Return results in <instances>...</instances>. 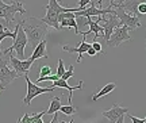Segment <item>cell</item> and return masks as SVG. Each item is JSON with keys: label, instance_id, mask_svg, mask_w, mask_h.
I'll list each match as a JSON object with an SVG mask.
<instances>
[{"label": "cell", "instance_id": "cell-24", "mask_svg": "<svg viewBox=\"0 0 146 123\" xmlns=\"http://www.w3.org/2000/svg\"><path fill=\"white\" fill-rule=\"evenodd\" d=\"M73 70H74V66H73V65H70L68 70H65V73L61 76V78H62V80H68V78L73 77V74H74V72H73Z\"/></svg>", "mask_w": 146, "mask_h": 123}, {"label": "cell", "instance_id": "cell-22", "mask_svg": "<svg viewBox=\"0 0 146 123\" xmlns=\"http://www.w3.org/2000/svg\"><path fill=\"white\" fill-rule=\"evenodd\" d=\"M60 78V76H58L57 73H52V74H47V76H42L39 77L38 80H36L35 82H42V81H56V80H58Z\"/></svg>", "mask_w": 146, "mask_h": 123}, {"label": "cell", "instance_id": "cell-7", "mask_svg": "<svg viewBox=\"0 0 146 123\" xmlns=\"http://www.w3.org/2000/svg\"><path fill=\"white\" fill-rule=\"evenodd\" d=\"M19 77V74L14 70V69H11L8 66V64L5 60H0V89L1 91H4L5 88L10 85L11 82L16 80Z\"/></svg>", "mask_w": 146, "mask_h": 123}, {"label": "cell", "instance_id": "cell-12", "mask_svg": "<svg viewBox=\"0 0 146 123\" xmlns=\"http://www.w3.org/2000/svg\"><path fill=\"white\" fill-rule=\"evenodd\" d=\"M102 22H104V25H103V30H104V33H103V37H104L106 42L110 39V37H111V34L114 33V30L118 27V26H120L122 23H120V21L118 19V16L115 15V14H110V16H106L103 15V19H102Z\"/></svg>", "mask_w": 146, "mask_h": 123}, {"label": "cell", "instance_id": "cell-8", "mask_svg": "<svg viewBox=\"0 0 146 123\" xmlns=\"http://www.w3.org/2000/svg\"><path fill=\"white\" fill-rule=\"evenodd\" d=\"M114 14L118 16V19L120 21L122 25H126L127 27H130V30H135L138 27H141V21H139V16L137 15H131L129 12H126L120 5H118L116 8H114Z\"/></svg>", "mask_w": 146, "mask_h": 123}, {"label": "cell", "instance_id": "cell-16", "mask_svg": "<svg viewBox=\"0 0 146 123\" xmlns=\"http://www.w3.org/2000/svg\"><path fill=\"white\" fill-rule=\"evenodd\" d=\"M47 57L49 56H47V51H46V39H43V41H41L34 47V51H33L30 60L36 61V60H39V58H47Z\"/></svg>", "mask_w": 146, "mask_h": 123}, {"label": "cell", "instance_id": "cell-23", "mask_svg": "<svg viewBox=\"0 0 146 123\" xmlns=\"http://www.w3.org/2000/svg\"><path fill=\"white\" fill-rule=\"evenodd\" d=\"M91 3H92V0H80V1H78V7L72 8V12H77V11H80V10L87 8V5H89Z\"/></svg>", "mask_w": 146, "mask_h": 123}, {"label": "cell", "instance_id": "cell-1", "mask_svg": "<svg viewBox=\"0 0 146 123\" xmlns=\"http://www.w3.org/2000/svg\"><path fill=\"white\" fill-rule=\"evenodd\" d=\"M21 25L23 27V30L26 33L27 39L30 46L34 47L39 43L41 41H43L47 35V31H49V26L46 23H43L41 19H38L35 16L31 18H23L21 21Z\"/></svg>", "mask_w": 146, "mask_h": 123}, {"label": "cell", "instance_id": "cell-4", "mask_svg": "<svg viewBox=\"0 0 146 123\" xmlns=\"http://www.w3.org/2000/svg\"><path fill=\"white\" fill-rule=\"evenodd\" d=\"M19 12L21 15L26 14V8L23 7L22 1H15V0H11V4H7L4 8H0V18H3L7 22V27L15 21V14Z\"/></svg>", "mask_w": 146, "mask_h": 123}, {"label": "cell", "instance_id": "cell-25", "mask_svg": "<svg viewBox=\"0 0 146 123\" xmlns=\"http://www.w3.org/2000/svg\"><path fill=\"white\" fill-rule=\"evenodd\" d=\"M53 70H52V68L49 66V65H43V66L41 68V72H39V77L42 76H47V74H52Z\"/></svg>", "mask_w": 146, "mask_h": 123}, {"label": "cell", "instance_id": "cell-19", "mask_svg": "<svg viewBox=\"0 0 146 123\" xmlns=\"http://www.w3.org/2000/svg\"><path fill=\"white\" fill-rule=\"evenodd\" d=\"M115 88H116V84H115V82H108V84H106V85L102 88V89H100L99 92L92 96V100H94V102L99 100L100 98H103V96H106V95L111 93V92H112V91L115 89Z\"/></svg>", "mask_w": 146, "mask_h": 123}, {"label": "cell", "instance_id": "cell-30", "mask_svg": "<svg viewBox=\"0 0 146 123\" xmlns=\"http://www.w3.org/2000/svg\"><path fill=\"white\" fill-rule=\"evenodd\" d=\"M87 54H88V56H91V57H94V56H96V54H98V51L95 50L94 47H92V45H91V46L88 47V50H87Z\"/></svg>", "mask_w": 146, "mask_h": 123}, {"label": "cell", "instance_id": "cell-28", "mask_svg": "<svg viewBox=\"0 0 146 123\" xmlns=\"http://www.w3.org/2000/svg\"><path fill=\"white\" fill-rule=\"evenodd\" d=\"M91 45H92V47H94V49H95L96 51H98V53H102V54L104 53V50H103V47H102V45H100L99 42L95 41L94 43H91Z\"/></svg>", "mask_w": 146, "mask_h": 123}, {"label": "cell", "instance_id": "cell-14", "mask_svg": "<svg viewBox=\"0 0 146 123\" xmlns=\"http://www.w3.org/2000/svg\"><path fill=\"white\" fill-rule=\"evenodd\" d=\"M53 87L54 88H64V89H68L69 91V98H68V104H72V95H73V91H76V89H81L84 87V82L83 81H78V84L76 87H70L66 80H62L61 77L56 80V81H53Z\"/></svg>", "mask_w": 146, "mask_h": 123}, {"label": "cell", "instance_id": "cell-21", "mask_svg": "<svg viewBox=\"0 0 146 123\" xmlns=\"http://www.w3.org/2000/svg\"><path fill=\"white\" fill-rule=\"evenodd\" d=\"M60 111L64 115H66V116H72V115H74V114L77 112V108L74 107L73 104H68V106H61Z\"/></svg>", "mask_w": 146, "mask_h": 123}, {"label": "cell", "instance_id": "cell-26", "mask_svg": "<svg viewBox=\"0 0 146 123\" xmlns=\"http://www.w3.org/2000/svg\"><path fill=\"white\" fill-rule=\"evenodd\" d=\"M58 74V76L61 77L64 74V73H65V66H64V61L62 60H61V58H60V60H58V68H57V72H56Z\"/></svg>", "mask_w": 146, "mask_h": 123}, {"label": "cell", "instance_id": "cell-31", "mask_svg": "<svg viewBox=\"0 0 146 123\" xmlns=\"http://www.w3.org/2000/svg\"><path fill=\"white\" fill-rule=\"evenodd\" d=\"M5 5H7V3H4L3 0H0V8H4Z\"/></svg>", "mask_w": 146, "mask_h": 123}, {"label": "cell", "instance_id": "cell-9", "mask_svg": "<svg viewBox=\"0 0 146 123\" xmlns=\"http://www.w3.org/2000/svg\"><path fill=\"white\" fill-rule=\"evenodd\" d=\"M126 114H129V108L122 107L119 103H115L110 110L103 111V115L108 119L110 122H112V123H123L125 122Z\"/></svg>", "mask_w": 146, "mask_h": 123}, {"label": "cell", "instance_id": "cell-3", "mask_svg": "<svg viewBox=\"0 0 146 123\" xmlns=\"http://www.w3.org/2000/svg\"><path fill=\"white\" fill-rule=\"evenodd\" d=\"M27 43H29L27 35H26V33H25V30H23V27H22L21 22H19L18 34H16L15 39H14L12 46L4 49V50L1 51V53H3V56H7V54H10L11 51H15V53H16V57H18V58H21V60H23V58H25V47L27 46Z\"/></svg>", "mask_w": 146, "mask_h": 123}, {"label": "cell", "instance_id": "cell-32", "mask_svg": "<svg viewBox=\"0 0 146 123\" xmlns=\"http://www.w3.org/2000/svg\"><path fill=\"white\" fill-rule=\"evenodd\" d=\"M0 92H1V89H0Z\"/></svg>", "mask_w": 146, "mask_h": 123}, {"label": "cell", "instance_id": "cell-13", "mask_svg": "<svg viewBox=\"0 0 146 123\" xmlns=\"http://www.w3.org/2000/svg\"><path fill=\"white\" fill-rule=\"evenodd\" d=\"M89 46H91V43H88L85 39H83V41L78 43L77 47H72V46H68V45H64L62 50L66 51V53H77L78 54L77 62H81V60H83V54L84 53H87V50H88Z\"/></svg>", "mask_w": 146, "mask_h": 123}, {"label": "cell", "instance_id": "cell-2", "mask_svg": "<svg viewBox=\"0 0 146 123\" xmlns=\"http://www.w3.org/2000/svg\"><path fill=\"white\" fill-rule=\"evenodd\" d=\"M45 8H46V15H45V18H41V21L43 23H46L49 27H53L56 30H61L60 23H58V15L65 11H72V8H69V7H62L58 3V0H49L47 5H45Z\"/></svg>", "mask_w": 146, "mask_h": 123}, {"label": "cell", "instance_id": "cell-18", "mask_svg": "<svg viewBox=\"0 0 146 123\" xmlns=\"http://www.w3.org/2000/svg\"><path fill=\"white\" fill-rule=\"evenodd\" d=\"M43 115H46V111H42L39 114H25L19 119V122L21 123H43V120H42Z\"/></svg>", "mask_w": 146, "mask_h": 123}, {"label": "cell", "instance_id": "cell-17", "mask_svg": "<svg viewBox=\"0 0 146 123\" xmlns=\"http://www.w3.org/2000/svg\"><path fill=\"white\" fill-rule=\"evenodd\" d=\"M18 27H19V22L16 23L15 30L10 31L8 27H3V25L0 23V43H1L3 39H5V38H12V39H15L16 34H18ZM1 58H3V53H1V49H0V60H1Z\"/></svg>", "mask_w": 146, "mask_h": 123}, {"label": "cell", "instance_id": "cell-10", "mask_svg": "<svg viewBox=\"0 0 146 123\" xmlns=\"http://www.w3.org/2000/svg\"><path fill=\"white\" fill-rule=\"evenodd\" d=\"M8 62H10V65L12 66V69L19 74V77L27 74V72L30 70V68H31L33 64H34V61L30 60V58H29V60H21V58H18V57L14 56L12 53H10V60H8Z\"/></svg>", "mask_w": 146, "mask_h": 123}, {"label": "cell", "instance_id": "cell-5", "mask_svg": "<svg viewBox=\"0 0 146 123\" xmlns=\"http://www.w3.org/2000/svg\"><path fill=\"white\" fill-rule=\"evenodd\" d=\"M25 78H26V82H27V93L25 99H23V104L25 106H30V103L34 98L39 96L42 93H47V92H54V87H49V88H42L39 85H36L35 82H33L27 74H25Z\"/></svg>", "mask_w": 146, "mask_h": 123}, {"label": "cell", "instance_id": "cell-27", "mask_svg": "<svg viewBox=\"0 0 146 123\" xmlns=\"http://www.w3.org/2000/svg\"><path fill=\"white\" fill-rule=\"evenodd\" d=\"M138 14L139 15H146V0H143L138 4Z\"/></svg>", "mask_w": 146, "mask_h": 123}, {"label": "cell", "instance_id": "cell-34", "mask_svg": "<svg viewBox=\"0 0 146 123\" xmlns=\"http://www.w3.org/2000/svg\"><path fill=\"white\" fill-rule=\"evenodd\" d=\"M145 42H146V41H145Z\"/></svg>", "mask_w": 146, "mask_h": 123}, {"label": "cell", "instance_id": "cell-20", "mask_svg": "<svg viewBox=\"0 0 146 123\" xmlns=\"http://www.w3.org/2000/svg\"><path fill=\"white\" fill-rule=\"evenodd\" d=\"M60 108H61V99L58 98V96H54L50 100V104H49V108H47L46 114L47 115H53L54 112L60 111Z\"/></svg>", "mask_w": 146, "mask_h": 123}, {"label": "cell", "instance_id": "cell-6", "mask_svg": "<svg viewBox=\"0 0 146 123\" xmlns=\"http://www.w3.org/2000/svg\"><path fill=\"white\" fill-rule=\"evenodd\" d=\"M130 31H131L130 27H127L126 25L118 26L114 30V33L111 34L110 39L107 41V45L111 47H116L126 41H131V37H130V34H129Z\"/></svg>", "mask_w": 146, "mask_h": 123}, {"label": "cell", "instance_id": "cell-33", "mask_svg": "<svg viewBox=\"0 0 146 123\" xmlns=\"http://www.w3.org/2000/svg\"><path fill=\"white\" fill-rule=\"evenodd\" d=\"M145 120H146V118H145Z\"/></svg>", "mask_w": 146, "mask_h": 123}, {"label": "cell", "instance_id": "cell-15", "mask_svg": "<svg viewBox=\"0 0 146 123\" xmlns=\"http://www.w3.org/2000/svg\"><path fill=\"white\" fill-rule=\"evenodd\" d=\"M96 18H98V16H96ZM87 25L89 26V29L87 31H84L83 37H87L88 34L94 33V34H95V39H96V38L99 37V34H103V33H104V30H103V26H99L98 19H92L91 16H87Z\"/></svg>", "mask_w": 146, "mask_h": 123}, {"label": "cell", "instance_id": "cell-29", "mask_svg": "<svg viewBox=\"0 0 146 123\" xmlns=\"http://www.w3.org/2000/svg\"><path fill=\"white\" fill-rule=\"evenodd\" d=\"M127 116L131 119V122L133 123H146L145 119H139V118H137V116H134V115H130V114H129Z\"/></svg>", "mask_w": 146, "mask_h": 123}, {"label": "cell", "instance_id": "cell-11", "mask_svg": "<svg viewBox=\"0 0 146 123\" xmlns=\"http://www.w3.org/2000/svg\"><path fill=\"white\" fill-rule=\"evenodd\" d=\"M58 23H60V29L61 30L65 29V27H70V29H74V34H80L77 22H76V14L72 12V11L61 12L58 15Z\"/></svg>", "mask_w": 146, "mask_h": 123}]
</instances>
